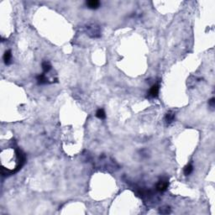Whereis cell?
Returning <instances> with one entry per match:
<instances>
[{
    "mask_svg": "<svg viewBox=\"0 0 215 215\" xmlns=\"http://www.w3.org/2000/svg\"><path fill=\"white\" fill-rule=\"evenodd\" d=\"M168 185H169V182H168L167 179H161L156 185V189L159 191H165L167 189Z\"/></svg>",
    "mask_w": 215,
    "mask_h": 215,
    "instance_id": "cell-1",
    "label": "cell"
},
{
    "mask_svg": "<svg viewBox=\"0 0 215 215\" xmlns=\"http://www.w3.org/2000/svg\"><path fill=\"white\" fill-rule=\"evenodd\" d=\"M159 89L160 87L157 84H155L152 87H150V89L149 91V96L151 97H158V94H159Z\"/></svg>",
    "mask_w": 215,
    "mask_h": 215,
    "instance_id": "cell-2",
    "label": "cell"
},
{
    "mask_svg": "<svg viewBox=\"0 0 215 215\" xmlns=\"http://www.w3.org/2000/svg\"><path fill=\"white\" fill-rule=\"evenodd\" d=\"M99 5H100V2L97 1V0H89V1L87 2V6L89 9H97L99 7Z\"/></svg>",
    "mask_w": 215,
    "mask_h": 215,
    "instance_id": "cell-3",
    "label": "cell"
},
{
    "mask_svg": "<svg viewBox=\"0 0 215 215\" xmlns=\"http://www.w3.org/2000/svg\"><path fill=\"white\" fill-rule=\"evenodd\" d=\"M11 58H12L11 51H10V50H7V51H5L4 55H3V60H4V62H5L6 65H8V64H9Z\"/></svg>",
    "mask_w": 215,
    "mask_h": 215,
    "instance_id": "cell-4",
    "label": "cell"
},
{
    "mask_svg": "<svg viewBox=\"0 0 215 215\" xmlns=\"http://www.w3.org/2000/svg\"><path fill=\"white\" fill-rule=\"evenodd\" d=\"M36 79L39 84H45L48 82V79L46 78L45 74H40V75H39L36 77Z\"/></svg>",
    "mask_w": 215,
    "mask_h": 215,
    "instance_id": "cell-5",
    "label": "cell"
},
{
    "mask_svg": "<svg viewBox=\"0 0 215 215\" xmlns=\"http://www.w3.org/2000/svg\"><path fill=\"white\" fill-rule=\"evenodd\" d=\"M96 116L100 119H104L106 118V113H105V112H104V110L103 109H98L97 111Z\"/></svg>",
    "mask_w": 215,
    "mask_h": 215,
    "instance_id": "cell-6",
    "label": "cell"
},
{
    "mask_svg": "<svg viewBox=\"0 0 215 215\" xmlns=\"http://www.w3.org/2000/svg\"><path fill=\"white\" fill-rule=\"evenodd\" d=\"M174 118H175V113L173 112H169L166 113V120L168 124H171L172 121L174 120Z\"/></svg>",
    "mask_w": 215,
    "mask_h": 215,
    "instance_id": "cell-7",
    "label": "cell"
},
{
    "mask_svg": "<svg viewBox=\"0 0 215 215\" xmlns=\"http://www.w3.org/2000/svg\"><path fill=\"white\" fill-rule=\"evenodd\" d=\"M193 171V166H191V164H188V165H187V166L184 167V174L186 175V176L190 175Z\"/></svg>",
    "mask_w": 215,
    "mask_h": 215,
    "instance_id": "cell-8",
    "label": "cell"
},
{
    "mask_svg": "<svg viewBox=\"0 0 215 215\" xmlns=\"http://www.w3.org/2000/svg\"><path fill=\"white\" fill-rule=\"evenodd\" d=\"M42 69L44 71V73H46V72H48L50 69H51V66H50V64L49 62H44L42 63Z\"/></svg>",
    "mask_w": 215,
    "mask_h": 215,
    "instance_id": "cell-9",
    "label": "cell"
},
{
    "mask_svg": "<svg viewBox=\"0 0 215 215\" xmlns=\"http://www.w3.org/2000/svg\"><path fill=\"white\" fill-rule=\"evenodd\" d=\"M160 213H162V214H167V213H171V209H170L169 207H165V208H160Z\"/></svg>",
    "mask_w": 215,
    "mask_h": 215,
    "instance_id": "cell-10",
    "label": "cell"
},
{
    "mask_svg": "<svg viewBox=\"0 0 215 215\" xmlns=\"http://www.w3.org/2000/svg\"><path fill=\"white\" fill-rule=\"evenodd\" d=\"M208 103H209V105L211 107H214V103H215V99H214V97H212V98L209 100V102H208Z\"/></svg>",
    "mask_w": 215,
    "mask_h": 215,
    "instance_id": "cell-11",
    "label": "cell"
}]
</instances>
